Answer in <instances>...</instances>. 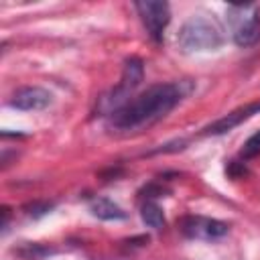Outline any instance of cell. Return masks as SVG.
<instances>
[{"mask_svg": "<svg viewBox=\"0 0 260 260\" xmlns=\"http://www.w3.org/2000/svg\"><path fill=\"white\" fill-rule=\"evenodd\" d=\"M189 91H191V83H185V81L150 85L146 91L132 98L124 108L114 112L110 116V126L122 132L150 126L162 120Z\"/></svg>", "mask_w": 260, "mask_h": 260, "instance_id": "1", "label": "cell"}, {"mask_svg": "<svg viewBox=\"0 0 260 260\" xmlns=\"http://www.w3.org/2000/svg\"><path fill=\"white\" fill-rule=\"evenodd\" d=\"M223 43V35L219 24L213 18L203 14H195L183 22L177 35V45L185 53H199V51H215Z\"/></svg>", "mask_w": 260, "mask_h": 260, "instance_id": "2", "label": "cell"}, {"mask_svg": "<svg viewBox=\"0 0 260 260\" xmlns=\"http://www.w3.org/2000/svg\"><path fill=\"white\" fill-rule=\"evenodd\" d=\"M142 77H144V63H142V59L140 57H128L124 61L120 83L110 93H106L100 100V110L112 116L114 112H118L120 108H124L130 102L132 91L142 83Z\"/></svg>", "mask_w": 260, "mask_h": 260, "instance_id": "3", "label": "cell"}, {"mask_svg": "<svg viewBox=\"0 0 260 260\" xmlns=\"http://www.w3.org/2000/svg\"><path fill=\"white\" fill-rule=\"evenodd\" d=\"M144 26H146V32L152 41H162V30L167 28L169 20H171V8L167 2H160V0H138L134 2Z\"/></svg>", "mask_w": 260, "mask_h": 260, "instance_id": "4", "label": "cell"}, {"mask_svg": "<svg viewBox=\"0 0 260 260\" xmlns=\"http://www.w3.org/2000/svg\"><path fill=\"white\" fill-rule=\"evenodd\" d=\"M240 14L238 18H234V43L238 47H252L260 41V12L256 10V6L252 4H242L240 6Z\"/></svg>", "mask_w": 260, "mask_h": 260, "instance_id": "5", "label": "cell"}, {"mask_svg": "<svg viewBox=\"0 0 260 260\" xmlns=\"http://www.w3.org/2000/svg\"><path fill=\"white\" fill-rule=\"evenodd\" d=\"M181 230L187 238L197 240H217L228 234V225L219 219L201 217V215H189L181 221Z\"/></svg>", "mask_w": 260, "mask_h": 260, "instance_id": "6", "label": "cell"}, {"mask_svg": "<svg viewBox=\"0 0 260 260\" xmlns=\"http://www.w3.org/2000/svg\"><path fill=\"white\" fill-rule=\"evenodd\" d=\"M254 114H260V102L246 104V106H242V108H238V110H234V112L221 116L219 120H215V122H211L209 126H205V128L201 130V134H203V136H219V134H225V132L234 130L236 126H240L244 120L252 118Z\"/></svg>", "mask_w": 260, "mask_h": 260, "instance_id": "7", "label": "cell"}, {"mask_svg": "<svg viewBox=\"0 0 260 260\" xmlns=\"http://www.w3.org/2000/svg\"><path fill=\"white\" fill-rule=\"evenodd\" d=\"M53 102L51 91H47L45 87L39 85H26L20 87L12 93L10 98V106L16 110H24V112H32V110H45L49 104Z\"/></svg>", "mask_w": 260, "mask_h": 260, "instance_id": "8", "label": "cell"}, {"mask_svg": "<svg viewBox=\"0 0 260 260\" xmlns=\"http://www.w3.org/2000/svg\"><path fill=\"white\" fill-rule=\"evenodd\" d=\"M89 211L98 217V219H124L126 217V211L118 205V203H114L112 199H108V197H98V199H93L91 203H89Z\"/></svg>", "mask_w": 260, "mask_h": 260, "instance_id": "9", "label": "cell"}, {"mask_svg": "<svg viewBox=\"0 0 260 260\" xmlns=\"http://www.w3.org/2000/svg\"><path fill=\"white\" fill-rule=\"evenodd\" d=\"M140 217H142V221H144L148 228H152V230H162L165 223H167L162 209H160L154 201H146V203L140 207Z\"/></svg>", "mask_w": 260, "mask_h": 260, "instance_id": "10", "label": "cell"}, {"mask_svg": "<svg viewBox=\"0 0 260 260\" xmlns=\"http://www.w3.org/2000/svg\"><path fill=\"white\" fill-rule=\"evenodd\" d=\"M16 254L24 260H43V258L55 254V250L49 248V246H43V244H22L16 250Z\"/></svg>", "mask_w": 260, "mask_h": 260, "instance_id": "11", "label": "cell"}, {"mask_svg": "<svg viewBox=\"0 0 260 260\" xmlns=\"http://www.w3.org/2000/svg\"><path fill=\"white\" fill-rule=\"evenodd\" d=\"M55 207V203L53 201H30V203H26L24 207H22V211L28 215V217H43V215H47L51 209Z\"/></svg>", "mask_w": 260, "mask_h": 260, "instance_id": "12", "label": "cell"}, {"mask_svg": "<svg viewBox=\"0 0 260 260\" xmlns=\"http://www.w3.org/2000/svg\"><path fill=\"white\" fill-rule=\"evenodd\" d=\"M256 154H260V130L254 132V134L244 142V148H242V156H244V158H252V156H256Z\"/></svg>", "mask_w": 260, "mask_h": 260, "instance_id": "13", "label": "cell"}, {"mask_svg": "<svg viewBox=\"0 0 260 260\" xmlns=\"http://www.w3.org/2000/svg\"><path fill=\"white\" fill-rule=\"evenodd\" d=\"M225 171H228V175H230L232 179H240V177H244V175L248 173V169H246L242 162H238V160H232Z\"/></svg>", "mask_w": 260, "mask_h": 260, "instance_id": "14", "label": "cell"}, {"mask_svg": "<svg viewBox=\"0 0 260 260\" xmlns=\"http://www.w3.org/2000/svg\"><path fill=\"white\" fill-rule=\"evenodd\" d=\"M144 193H148V197H158V195L165 193V189L158 187V185H154V183H150L148 187H144Z\"/></svg>", "mask_w": 260, "mask_h": 260, "instance_id": "15", "label": "cell"}]
</instances>
